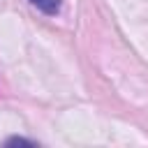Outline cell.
Masks as SVG:
<instances>
[{
  "label": "cell",
  "mask_w": 148,
  "mask_h": 148,
  "mask_svg": "<svg viewBox=\"0 0 148 148\" xmlns=\"http://www.w3.org/2000/svg\"><path fill=\"white\" fill-rule=\"evenodd\" d=\"M30 5L37 7L39 12L49 14V16H53V14L60 12V0H30Z\"/></svg>",
  "instance_id": "cell-1"
},
{
  "label": "cell",
  "mask_w": 148,
  "mask_h": 148,
  "mask_svg": "<svg viewBox=\"0 0 148 148\" xmlns=\"http://www.w3.org/2000/svg\"><path fill=\"white\" fill-rule=\"evenodd\" d=\"M16 143H21V146H37L35 141H28V139H23V136H12V139H7V146H16Z\"/></svg>",
  "instance_id": "cell-2"
}]
</instances>
